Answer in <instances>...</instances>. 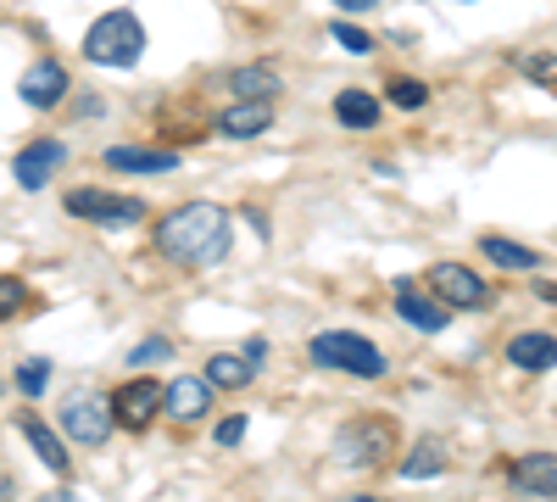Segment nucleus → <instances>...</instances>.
<instances>
[{
  "instance_id": "nucleus-3",
  "label": "nucleus",
  "mask_w": 557,
  "mask_h": 502,
  "mask_svg": "<svg viewBox=\"0 0 557 502\" xmlns=\"http://www.w3.org/2000/svg\"><path fill=\"white\" fill-rule=\"evenodd\" d=\"M307 357L318 363V369H346V375H362V380L385 375V352L368 335H357V330H323V335H312Z\"/></svg>"
},
{
  "instance_id": "nucleus-18",
  "label": "nucleus",
  "mask_w": 557,
  "mask_h": 502,
  "mask_svg": "<svg viewBox=\"0 0 557 502\" xmlns=\"http://www.w3.org/2000/svg\"><path fill=\"white\" fill-rule=\"evenodd\" d=\"M251 375H257V369H251L240 352H212V357H207V385H212V391H218V385H223V391H240V385H251Z\"/></svg>"
},
{
  "instance_id": "nucleus-14",
  "label": "nucleus",
  "mask_w": 557,
  "mask_h": 502,
  "mask_svg": "<svg viewBox=\"0 0 557 502\" xmlns=\"http://www.w3.org/2000/svg\"><path fill=\"white\" fill-rule=\"evenodd\" d=\"M507 357H513L519 369H530V375L557 369V335H546V330H524V335L507 341Z\"/></svg>"
},
{
  "instance_id": "nucleus-8",
  "label": "nucleus",
  "mask_w": 557,
  "mask_h": 502,
  "mask_svg": "<svg viewBox=\"0 0 557 502\" xmlns=\"http://www.w3.org/2000/svg\"><path fill=\"white\" fill-rule=\"evenodd\" d=\"M207 407H212V385H207V375H178V380L162 385V414H168L173 425H196V419H207Z\"/></svg>"
},
{
  "instance_id": "nucleus-22",
  "label": "nucleus",
  "mask_w": 557,
  "mask_h": 502,
  "mask_svg": "<svg viewBox=\"0 0 557 502\" xmlns=\"http://www.w3.org/2000/svg\"><path fill=\"white\" fill-rule=\"evenodd\" d=\"M228 89H235V101H273L278 73L273 68H240V73H228Z\"/></svg>"
},
{
  "instance_id": "nucleus-27",
  "label": "nucleus",
  "mask_w": 557,
  "mask_h": 502,
  "mask_svg": "<svg viewBox=\"0 0 557 502\" xmlns=\"http://www.w3.org/2000/svg\"><path fill=\"white\" fill-rule=\"evenodd\" d=\"M168 352H173V346H168L162 335H151L146 346H134V352H128V369H151V363H162Z\"/></svg>"
},
{
  "instance_id": "nucleus-32",
  "label": "nucleus",
  "mask_w": 557,
  "mask_h": 502,
  "mask_svg": "<svg viewBox=\"0 0 557 502\" xmlns=\"http://www.w3.org/2000/svg\"><path fill=\"white\" fill-rule=\"evenodd\" d=\"M39 502H84V497H78V491H67V486H62V491H51V497H39Z\"/></svg>"
},
{
  "instance_id": "nucleus-2",
  "label": "nucleus",
  "mask_w": 557,
  "mask_h": 502,
  "mask_svg": "<svg viewBox=\"0 0 557 502\" xmlns=\"http://www.w3.org/2000/svg\"><path fill=\"white\" fill-rule=\"evenodd\" d=\"M84 57L96 68H134L139 57H146V23H139L134 12L96 17L89 34H84Z\"/></svg>"
},
{
  "instance_id": "nucleus-20",
  "label": "nucleus",
  "mask_w": 557,
  "mask_h": 502,
  "mask_svg": "<svg viewBox=\"0 0 557 502\" xmlns=\"http://www.w3.org/2000/svg\"><path fill=\"white\" fill-rule=\"evenodd\" d=\"M480 252H485L496 268H513V273H535V262H541V252H530V246H519V241H507V235H485Z\"/></svg>"
},
{
  "instance_id": "nucleus-13",
  "label": "nucleus",
  "mask_w": 557,
  "mask_h": 502,
  "mask_svg": "<svg viewBox=\"0 0 557 502\" xmlns=\"http://www.w3.org/2000/svg\"><path fill=\"white\" fill-rule=\"evenodd\" d=\"M396 313L407 318L412 330H424V335L446 330V307H441L435 296H424V291H418V285H396Z\"/></svg>"
},
{
  "instance_id": "nucleus-9",
  "label": "nucleus",
  "mask_w": 557,
  "mask_h": 502,
  "mask_svg": "<svg viewBox=\"0 0 557 502\" xmlns=\"http://www.w3.org/2000/svg\"><path fill=\"white\" fill-rule=\"evenodd\" d=\"M157 414H162V385H157V380H139V375H134V380L112 396V419H117L123 430H146Z\"/></svg>"
},
{
  "instance_id": "nucleus-21",
  "label": "nucleus",
  "mask_w": 557,
  "mask_h": 502,
  "mask_svg": "<svg viewBox=\"0 0 557 502\" xmlns=\"http://www.w3.org/2000/svg\"><path fill=\"white\" fill-rule=\"evenodd\" d=\"M401 475L407 480H430V475H446V441H435V436H424L407 458H401Z\"/></svg>"
},
{
  "instance_id": "nucleus-15",
  "label": "nucleus",
  "mask_w": 557,
  "mask_h": 502,
  "mask_svg": "<svg viewBox=\"0 0 557 502\" xmlns=\"http://www.w3.org/2000/svg\"><path fill=\"white\" fill-rule=\"evenodd\" d=\"M107 168H117V173H168V168H178V151H151V146H112V151H107Z\"/></svg>"
},
{
  "instance_id": "nucleus-16",
  "label": "nucleus",
  "mask_w": 557,
  "mask_h": 502,
  "mask_svg": "<svg viewBox=\"0 0 557 502\" xmlns=\"http://www.w3.org/2000/svg\"><path fill=\"white\" fill-rule=\"evenodd\" d=\"M513 486L535 497H557V452H530L513 464Z\"/></svg>"
},
{
  "instance_id": "nucleus-1",
  "label": "nucleus",
  "mask_w": 557,
  "mask_h": 502,
  "mask_svg": "<svg viewBox=\"0 0 557 502\" xmlns=\"http://www.w3.org/2000/svg\"><path fill=\"white\" fill-rule=\"evenodd\" d=\"M228 241H235V223L212 201H184L157 223V252L184 268H207V262L228 257Z\"/></svg>"
},
{
  "instance_id": "nucleus-24",
  "label": "nucleus",
  "mask_w": 557,
  "mask_h": 502,
  "mask_svg": "<svg viewBox=\"0 0 557 502\" xmlns=\"http://www.w3.org/2000/svg\"><path fill=\"white\" fill-rule=\"evenodd\" d=\"M28 307V285L17 280V273H0V325H7V318H17Z\"/></svg>"
},
{
  "instance_id": "nucleus-6",
  "label": "nucleus",
  "mask_w": 557,
  "mask_h": 502,
  "mask_svg": "<svg viewBox=\"0 0 557 502\" xmlns=\"http://www.w3.org/2000/svg\"><path fill=\"white\" fill-rule=\"evenodd\" d=\"M67 212L73 218H89V223H107V230H134L139 218H146V201H134V196H112V191H73L67 196Z\"/></svg>"
},
{
  "instance_id": "nucleus-11",
  "label": "nucleus",
  "mask_w": 557,
  "mask_h": 502,
  "mask_svg": "<svg viewBox=\"0 0 557 502\" xmlns=\"http://www.w3.org/2000/svg\"><path fill=\"white\" fill-rule=\"evenodd\" d=\"M17 96L28 101V107H57L62 96H67V68L62 62H34L23 78H17Z\"/></svg>"
},
{
  "instance_id": "nucleus-19",
  "label": "nucleus",
  "mask_w": 557,
  "mask_h": 502,
  "mask_svg": "<svg viewBox=\"0 0 557 502\" xmlns=\"http://www.w3.org/2000/svg\"><path fill=\"white\" fill-rule=\"evenodd\" d=\"M335 118L346 128H380V101L368 96V89H341V96H335Z\"/></svg>"
},
{
  "instance_id": "nucleus-33",
  "label": "nucleus",
  "mask_w": 557,
  "mask_h": 502,
  "mask_svg": "<svg viewBox=\"0 0 557 502\" xmlns=\"http://www.w3.org/2000/svg\"><path fill=\"white\" fill-rule=\"evenodd\" d=\"M7 497H12V480H7V475H0V502H7Z\"/></svg>"
},
{
  "instance_id": "nucleus-30",
  "label": "nucleus",
  "mask_w": 557,
  "mask_h": 502,
  "mask_svg": "<svg viewBox=\"0 0 557 502\" xmlns=\"http://www.w3.org/2000/svg\"><path fill=\"white\" fill-rule=\"evenodd\" d=\"M240 357H246V363H251V369H257V363H262V357H268V341H257V335H251V341H246V352H240Z\"/></svg>"
},
{
  "instance_id": "nucleus-7",
  "label": "nucleus",
  "mask_w": 557,
  "mask_h": 502,
  "mask_svg": "<svg viewBox=\"0 0 557 502\" xmlns=\"http://www.w3.org/2000/svg\"><path fill=\"white\" fill-rule=\"evenodd\" d=\"M430 291H435L441 307H485L491 302L485 280L474 268H462V262H435L430 268Z\"/></svg>"
},
{
  "instance_id": "nucleus-31",
  "label": "nucleus",
  "mask_w": 557,
  "mask_h": 502,
  "mask_svg": "<svg viewBox=\"0 0 557 502\" xmlns=\"http://www.w3.org/2000/svg\"><path fill=\"white\" fill-rule=\"evenodd\" d=\"M335 7H341V12H374L380 0H335Z\"/></svg>"
},
{
  "instance_id": "nucleus-34",
  "label": "nucleus",
  "mask_w": 557,
  "mask_h": 502,
  "mask_svg": "<svg viewBox=\"0 0 557 502\" xmlns=\"http://www.w3.org/2000/svg\"><path fill=\"white\" fill-rule=\"evenodd\" d=\"M351 502H380V497H351Z\"/></svg>"
},
{
  "instance_id": "nucleus-29",
  "label": "nucleus",
  "mask_w": 557,
  "mask_h": 502,
  "mask_svg": "<svg viewBox=\"0 0 557 502\" xmlns=\"http://www.w3.org/2000/svg\"><path fill=\"white\" fill-rule=\"evenodd\" d=\"M212 436H218V446H240V436H246V419H240V414H235V419H223Z\"/></svg>"
},
{
  "instance_id": "nucleus-17",
  "label": "nucleus",
  "mask_w": 557,
  "mask_h": 502,
  "mask_svg": "<svg viewBox=\"0 0 557 502\" xmlns=\"http://www.w3.org/2000/svg\"><path fill=\"white\" fill-rule=\"evenodd\" d=\"M23 436H28V446L45 458V469L51 475H67V446H62V436L45 425V419H34V414H23Z\"/></svg>"
},
{
  "instance_id": "nucleus-25",
  "label": "nucleus",
  "mask_w": 557,
  "mask_h": 502,
  "mask_svg": "<svg viewBox=\"0 0 557 502\" xmlns=\"http://www.w3.org/2000/svg\"><path fill=\"white\" fill-rule=\"evenodd\" d=\"M391 101H396V107H424L430 89L418 84V78H391Z\"/></svg>"
},
{
  "instance_id": "nucleus-23",
  "label": "nucleus",
  "mask_w": 557,
  "mask_h": 502,
  "mask_svg": "<svg viewBox=\"0 0 557 502\" xmlns=\"http://www.w3.org/2000/svg\"><path fill=\"white\" fill-rule=\"evenodd\" d=\"M12 385H17L23 396H39L45 385H51V363H45V357H23L17 375H12Z\"/></svg>"
},
{
  "instance_id": "nucleus-28",
  "label": "nucleus",
  "mask_w": 557,
  "mask_h": 502,
  "mask_svg": "<svg viewBox=\"0 0 557 502\" xmlns=\"http://www.w3.org/2000/svg\"><path fill=\"white\" fill-rule=\"evenodd\" d=\"M524 73L541 78L546 89H557V57H524Z\"/></svg>"
},
{
  "instance_id": "nucleus-5",
  "label": "nucleus",
  "mask_w": 557,
  "mask_h": 502,
  "mask_svg": "<svg viewBox=\"0 0 557 502\" xmlns=\"http://www.w3.org/2000/svg\"><path fill=\"white\" fill-rule=\"evenodd\" d=\"M62 430H67L78 446H101V441L117 430L112 396H101V391H73V396L62 402Z\"/></svg>"
},
{
  "instance_id": "nucleus-12",
  "label": "nucleus",
  "mask_w": 557,
  "mask_h": 502,
  "mask_svg": "<svg viewBox=\"0 0 557 502\" xmlns=\"http://www.w3.org/2000/svg\"><path fill=\"white\" fill-rule=\"evenodd\" d=\"M218 128L228 134V140H257V134L273 128V107L268 101H228L218 112Z\"/></svg>"
},
{
  "instance_id": "nucleus-26",
  "label": "nucleus",
  "mask_w": 557,
  "mask_h": 502,
  "mask_svg": "<svg viewBox=\"0 0 557 502\" xmlns=\"http://www.w3.org/2000/svg\"><path fill=\"white\" fill-rule=\"evenodd\" d=\"M335 45H346V51H374V34L368 28H357V23H335Z\"/></svg>"
},
{
  "instance_id": "nucleus-4",
  "label": "nucleus",
  "mask_w": 557,
  "mask_h": 502,
  "mask_svg": "<svg viewBox=\"0 0 557 502\" xmlns=\"http://www.w3.org/2000/svg\"><path fill=\"white\" fill-rule=\"evenodd\" d=\"M391 452H396V425L391 419H351L335 436V458L357 464V469H380Z\"/></svg>"
},
{
  "instance_id": "nucleus-10",
  "label": "nucleus",
  "mask_w": 557,
  "mask_h": 502,
  "mask_svg": "<svg viewBox=\"0 0 557 502\" xmlns=\"http://www.w3.org/2000/svg\"><path fill=\"white\" fill-rule=\"evenodd\" d=\"M62 162H67V146H62V140H34V146L17 151L12 173H17V185H23V191H45V185L57 179Z\"/></svg>"
}]
</instances>
